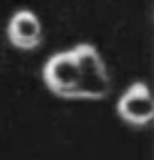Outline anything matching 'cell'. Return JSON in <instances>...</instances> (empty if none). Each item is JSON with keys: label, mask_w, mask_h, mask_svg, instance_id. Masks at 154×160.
Segmentation results:
<instances>
[{"label": "cell", "mask_w": 154, "mask_h": 160, "mask_svg": "<svg viewBox=\"0 0 154 160\" xmlns=\"http://www.w3.org/2000/svg\"><path fill=\"white\" fill-rule=\"evenodd\" d=\"M72 51L79 70L75 99H105L111 91V78L97 48L91 43H78Z\"/></svg>", "instance_id": "6da1fadb"}, {"label": "cell", "mask_w": 154, "mask_h": 160, "mask_svg": "<svg viewBox=\"0 0 154 160\" xmlns=\"http://www.w3.org/2000/svg\"><path fill=\"white\" fill-rule=\"evenodd\" d=\"M42 78L51 93L63 99H75L79 70L73 51H60L49 57L42 69Z\"/></svg>", "instance_id": "7a4b0ae2"}, {"label": "cell", "mask_w": 154, "mask_h": 160, "mask_svg": "<svg viewBox=\"0 0 154 160\" xmlns=\"http://www.w3.org/2000/svg\"><path fill=\"white\" fill-rule=\"evenodd\" d=\"M117 114L123 121L135 127L150 124L154 117V103L147 84L142 81L130 84L117 100Z\"/></svg>", "instance_id": "3957f363"}, {"label": "cell", "mask_w": 154, "mask_h": 160, "mask_svg": "<svg viewBox=\"0 0 154 160\" xmlns=\"http://www.w3.org/2000/svg\"><path fill=\"white\" fill-rule=\"evenodd\" d=\"M7 39L18 49H35L42 42L41 21L28 9L17 11L7 24Z\"/></svg>", "instance_id": "277c9868"}]
</instances>
